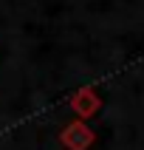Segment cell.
Masks as SVG:
<instances>
[{"instance_id":"obj_1","label":"cell","mask_w":144,"mask_h":150,"mask_svg":"<svg viewBox=\"0 0 144 150\" xmlns=\"http://www.w3.org/2000/svg\"><path fill=\"white\" fill-rule=\"evenodd\" d=\"M93 142H96V130L82 119H74L59 130V144L65 150H91Z\"/></svg>"},{"instance_id":"obj_2","label":"cell","mask_w":144,"mask_h":150,"mask_svg":"<svg viewBox=\"0 0 144 150\" xmlns=\"http://www.w3.org/2000/svg\"><path fill=\"white\" fill-rule=\"evenodd\" d=\"M71 110L85 122V119L96 116V113L102 110V96L96 93L93 85H85V88H79V91L71 96Z\"/></svg>"}]
</instances>
